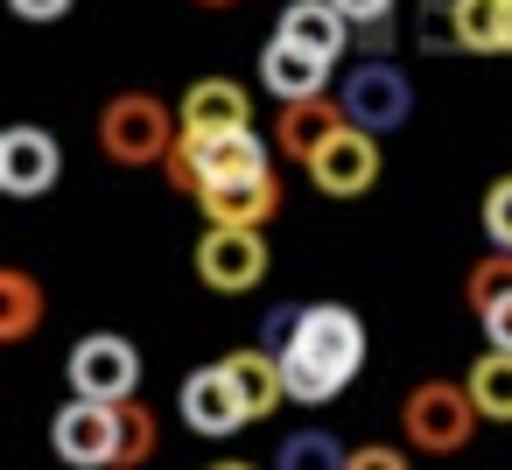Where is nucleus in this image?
<instances>
[{
  "label": "nucleus",
  "mask_w": 512,
  "mask_h": 470,
  "mask_svg": "<svg viewBox=\"0 0 512 470\" xmlns=\"http://www.w3.org/2000/svg\"><path fill=\"white\" fill-rule=\"evenodd\" d=\"M365 365V323L337 302H309L288 351H281V372H288V400L295 407H323L337 400Z\"/></svg>",
  "instance_id": "obj_1"
},
{
  "label": "nucleus",
  "mask_w": 512,
  "mask_h": 470,
  "mask_svg": "<svg viewBox=\"0 0 512 470\" xmlns=\"http://www.w3.org/2000/svg\"><path fill=\"white\" fill-rule=\"evenodd\" d=\"M176 141H183V127H169V106L148 99V92H120L99 113V148L120 169H155V162H169Z\"/></svg>",
  "instance_id": "obj_2"
},
{
  "label": "nucleus",
  "mask_w": 512,
  "mask_h": 470,
  "mask_svg": "<svg viewBox=\"0 0 512 470\" xmlns=\"http://www.w3.org/2000/svg\"><path fill=\"white\" fill-rule=\"evenodd\" d=\"M169 183L183 190V197H204L211 183H239V176H267L274 162H267V141L246 127V134H218V141H197V134H183L176 148H169Z\"/></svg>",
  "instance_id": "obj_3"
},
{
  "label": "nucleus",
  "mask_w": 512,
  "mask_h": 470,
  "mask_svg": "<svg viewBox=\"0 0 512 470\" xmlns=\"http://www.w3.org/2000/svg\"><path fill=\"white\" fill-rule=\"evenodd\" d=\"M400 435H407L414 449H428V456H456V449L477 435V400H470V386H456V379H421V386H407V400H400Z\"/></svg>",
  "instance_id": "obj_4"
},
{
  "label": "nucleus",
  "mask_w": 512,
  "mask_h": 470,
  "mask_svg": "<svg viewBox=\"0 0 512 470\" xmlns=\"http://www.w3.org/2000/svg\"><path fill=\"white\" fill-rule=\"evenodd\" d=\"M71 393H78V400H99V407L134 400V393H141V351H134L127 337H113V330L85 337V344L71 351Z\"/></svg>",
  "instance_id": "obj_5"
},
{
  "label": "nucleus",
  "mask_w": 512,
  "mask_h": 470,
  "mask_svg": "<svg viewBox=\"0 0 512 470\" xmlns=\"http://www.w3.org/2000/svg\"><path fill=\"white\" fill-rule=\"evenodd\" d=\"M337 106H344L351 127H365V134H393V127L414 120V85H407V71H393V64H358V71L344 78Z\"/></svg>",
  "instance_id": "obj_6"
},
{
  "label": "nucleus",
  "mask_w": 512,
  "mask_h": 470,
  "mask_svg": "<svg viewBox=\"0 0 512 470\" xmlns=\"http://www.w3.org/2000/svg\"><path fill=\"white\" fill-rule=\"evenodd\" d=\"M50 442H57V456H64V463H78V470H106V463L120 470V407L71 400V407H57Z\"/></svg>",
  "instance_id": "obj_7"
},
{
  "label": "nucleus",
  "mask_w": 512,
  "mask_h": 470,
  "mask_svg": "<svg viewBox=\"0 0 512 470\" xmlns=\"http://www.w3.org/2000/svg\"><path fill=\"white\" fill-rule=\"evenodd\" d=\"M260 274H267V239H260V232L211 225V232L197 239V281H204V288L246 295V288H260Z\"/></svg>",
  "instance_id": "obj_8"
},
{
  "label": "nucleus",
  "mask_w": 512,
  "mask_h": 470,
  "mask_svg": "<svg viewBox=\"0 0 512 470\" xmlns=\"http://www.w3.org/2000/svg\"><path fill=\"white\" fill-rule=\"evenodd\" d=\"M64 176V148L43 127H8L0 134V190L8 197H43Z\"/></svg>",
  "instance_id": "obj_9"
},
{
  "label": "nucleus",
  "mask_w": 512,
  "mask_h": 470,
  "mask_svg": "<svg viewBox=\"0 0 512 470\" xmlns=\"http://www.w3.org/2000/svg\"><path fill=\"white\" fill-rule=\"evenodd\" d=\"M176 407H183V421H190L197 435H239V428L253 421L246 400H239V386H232V372H225V358H218V365H197V372L183 379Z\"/></svg>",
  "instance_id": "obj_10"
},
{
  "label": "nucleus",
  "mask_w": 512,
  "mask_h": 470,
  "mask_svg": "<svg viewBox=\"0 0 512 470\" xmlns=\"http://www.w3.org/2000/svg\"><path fill=\"white\" fill-rule=\"evenodd\" d=\"M309 183H316L323 197H365V190L379 183V134L344 127V134L309 162Z\"/></svg>",
  "instance_id": "obj_11"
},
{
  "label": "nucleus",
  "mask_w": 512,
  "mask_h": 470,
  "mask_svg": "<svg viewBox=\"0 0 512 470\" xmlns=\"http://www.w3.org/2000/svg\"><path fill=\"white\" fill-rule=\"evenodd\" d=\"M246 127H253L246 85H232V78H197V85L183 92V134L218 141V134H246Z\"/></svg>",
  "instance_id": "obj_12"
},
{
  "label": "nucleus",
  "mask_w": 512,
  "mask_h": 470,
  "mask_svg": "<svg viewBox=\"0 0 512 470\" xmlns=\"http://www.w3.org/2000/svg\"><path fill=\"white\" fill-rule=\"evenodd\" d=\"M197 204H204V218H211V225L260 232V225L281 211V183H274V169H267V176H239V183H211Z\"/></svg>",
  "instance_id": "obj_13"
},
{
  "label": "nucleus",
  "mask_w": 512,
  "mask_h": 470,
  "mask_svg": "<svg viewBox=\"0 0 512 470\" xmlns=\"http://www.w3.org/2000/svg\"><path fill=\"white\" fill-rule=\"evenodd\" d=\"M351 120H344V106L337 99H302V106H281V127H274V148L288 155V162H316L337 134H344Z\"/></svg>",
  "instance_id": "obj_14"
},
{
  "label": "nucleus",
  "mask_w": 512,
  "mask_h": 470,
  "mask_svg": "<svg viewBox=\"0 0 512 470\" xmlns=\"http://www.w3.org/2000/svg\"><path fill=\"white\" fill-rule=\"evenodd\" d=\"M323 78H330V64L309 57V50H295V43H281V36L260 50V85H267V99H281V106L323 99Z\"/></svg>",
  "instance_id": "obj_15"
},
{
  "label": "nucleus",
  "mask_w": 512,
  "mask_h": 470,
  "mask_svg": "<svg viewBox=\"0 0 512 470\" xmlns=\"http://www.w3.org/2000/svg\"><path fill=\"white\" fill-rule=\"evenodd\" d=\"M274 36L295 43V50H309V57H323V64H337L351 50V22L330 8V0H295V8H281V29Z\"/></svg>",
  "instance_id": "obj_16"
},
{
  "label": "nucleus",
  "mask_w": 512,
  "mask_h": 470,
  "mask_svg": "<svg viewBox=\"0 0 512 470\" xmlns=\"http://www.w3.org/2000/svg\"><path fill=\"white\" fill-rule=\"evenodd\" d=\"M225 372H232V386H239V400H246V414H253V421H260V414H274V407L288 400V372H281V358H274L267 344L232 351V358H225Z\"/></svg>",
  "instance_id": "obj_17"
},
{
  "label": "nucleus",
  "mask_w": 512,
  "mask_h": 470,
  "mask_svg": "<svg viewBox=\"0 0 512 470\" xmlns=\"http://www.w3.org/2000/svg\"><path fill=\"white\" fill-rule=\"evenodd\" d=\"M36 323H43V288H36V274H29V267H0V337L22 344V337H36Z\"/></svg>",
  "instance_id": "obj_18"
},
{
  "label": "nucleus",
  "mask_w": 512,
  "mask_h": 470,
  "mask_svg": "<svg viewBox=\"0 0 512 470\" xmlns=\"http://www.w3.org/2000/svg\"><path fill=\"white\" fill-rule=\"evenodd\" d=\"M470 400H477V414H491V421H512V351H484L477 365H470Z\"/></svg>",
  "instance_id": "obj_19"
},
{
  "label": "nucleus",
  "mask_w": 512,
  "mask_h": 470,
  "mask_svg": "<svg viewBox=\"0 0 512 470\" xmlns=\"http://www.w3.org/2000/svg\"><path fill=\"white\" fill-rule=\"evenodd\" d=\"M456 50H470V57L505 50V0H463L456 8Z\"/></svg>",
  "instance_id": "obj_20"
},
{
  "label": "nucleus",
  "mask_w": 512,
  "mask_h": 470,
  "mask_svg": "<svg viewBox=\"0 0 512 470\" xmlns=\"http://www.w3.org/2000/svg\"><path fill=\"white\" fill-rule=\"evenodd\" d=\"M351 463V449L330 435V428H295L288 442H281V463L274 470H344Z\"/></svg>",
  "instance_id": "obj_21"
},
{
  "label": "nucleus",
  "mask_w": 512,
  "mask_h": 470,
  "mask_svg": "<svg viewBox=\"0 0 512 470\" xmlns=\"http://www.w3.org/2000/svg\"><path fill=\"white\" fill-rule=\"evenodd\" d=\"M463 295H470V309H477V316H491L498 302H512V253H491V260H477Z\"/></svg>",
  "instance_id": "obj_22"
},
{
  "label": "nucleus",
  "mask_w": 512,
  "mask_h": 470,
  "mask_svg": "<svg viewBox=\"0 0 512 470\" xmlns=\"http://www.w3.org/2000/svg\"><path fill=\"white\" fill-rule=\"evenodd\" d=\"M155 456V414L141 400H120V470H141Z\"/></svg>",
  "instance_id": "obj_23"
},
{
  "label": "nucleus",
  "mask_w": 512,
  "mask_h": 470,
  "mask_svg": "<svg viewBox=\"0 0 512 470\" xmlns=\"http://www.w3.org/2000/svg\"><path fill=\"white\" fill-rule=\"evenodd\" d=\"M456 8H463V0H421L414 43H421V50H456Z\"/></svg>",
  "instance_id": "obj_24"
},
{
  "label": "nucleus",
  "mask_w": 512,
  "mask_h": 470,
  "mask_svg": "<svg viewBox=\"0 0 512 470\" xmlns=\"http://www.w3.org/2000/svg\"><path fill=\"white\" fill-rule=\"evenodd\" d=\"M484 232H491L498 253H512V176H498V183L484 190Z\"/></svg>",
  "instance_id": "obj_25"
},
{
  "label": "nucleus",
  "mask_w": 512,
  "mask_h": 470,
  "mask_svg": "<svg viewBox=\"0 0 512 470\" xmlns=\"http://www.w3.org/2000/svg\"><path fill=\"white\" fill-rule=\"evenodd\" d=\"M330 8H337L351 29H379V22L393 15V0H330Z\"/></svg>",
  "instance_id": "obj_26"
},
{
  "label": "nucleus",
  "mask_w": 512,
  "mask_h": 470,
  "mask_svg": "<svg viewBox=\"0 0 512 470\" xmlns=\"http://www.w3.org/2000/svg\"><path fill=\"white\" fill-rule=\"evenodd\" d=\"M344 470H407V456L400 449H386V442H372V449H351V463Z\"/></svg>",
  "instance_id": "obj_27"
},
{
  "label": "nucleus",
  "mask_w": 512,
  "mask_h": 470,
  "mask_svg": "<svg viewBox=\"0 0 512 470\" xmlns=\"http://www.w3.org/2000/svg\"><path fill=\"white\" fill-rule=\"evenodd\" d=\"M8 8L22 22H57V15H71V0H8Z\"/></svg>",
  "instance_id": "obj_28"
},
{
  "label": "nucleus",
  "mask_w": 512,
  "mask_h": 470,
  "mask_svg": "<svg viewBox=\"0 0 512 470\" xmlns=\"http://www.w3.org/2000/svg\"><path fill=\"white\" fill-rule=\"evenodd\" d=\"M484 337H491V351H512V302H498L484 316Z\"/></svg>",
  "instance_id": "obj_29"
},
{
  "label": "nucleus",
  "mask_w": 512,
  "mask_h": 470,
  "mask_svg": "<svg viewBox=\"0 0 512 470\" xmlns=\"http://www.w3.org/2000/svg\"><path fill=\"white\" fill-rule=\"evenodd\" d=\"M211 470H253V463H239V456H225V463H211Z\"/></svg>",
  "instance_id": "obj_30"
},
{
  "label": "nucleus",
  "mask_w": 512,
  "mask_h": 470,
  "mask_svg": "<svg viewBox=\"0 0 512 470\" xmlns=\"http://www.w3.org/2000/svg\"><path fill=\"white\" fill-rule=\"evenodd\" d=\"M505 50H512V0H505Z\"/></svg>",
  "instance_id": "obj_31"
},
{
  "label": "nucleus",
  "mask_w": 512,
  "mask_h": 470,
  "mask_svg": "<svg viewBox=\"0 0 512 470\" xmlns=\"http://www.w3.org/2000/svg\"><path fill=\"white\" fill-rule=\"evenodd\" d=\"M197 8H239V0H197Z\"/></svg>",
  "instance_id": "obj_32"
}]
</instances>
